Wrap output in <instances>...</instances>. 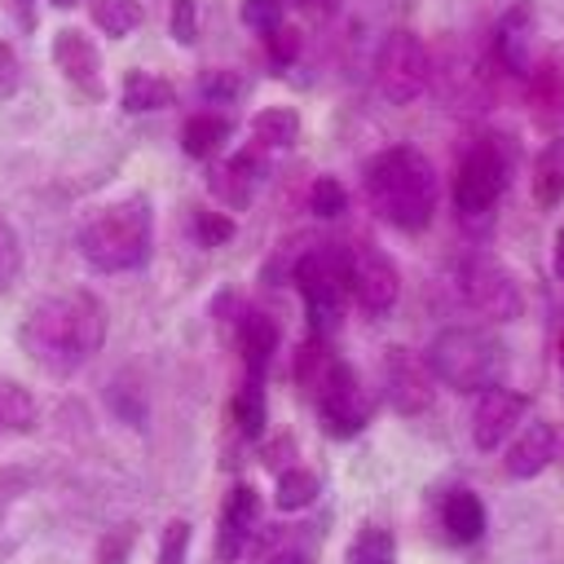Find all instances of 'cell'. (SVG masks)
I'll return each instance as SVG.
<instances>
[{"instance_id": "cell-18", "label": "cell", "mask_w": 564, "mask_h": 564, "mask_svg": "<svg viewBox=\"0 0 564 564\" xmlns=\"http://www.w3.org/2000/svg\"><path fill=\"white\" fill-rule=\"evenodd\" d=\"M256 516H260L256 489H251V485H238V489L225 498V511H220V555H238V546L247 542Z\"/></svg>"}, {"instance_id": "cell-7", "label": "cell", "mask_w": 564, "mask_h": 564, "mask_svg": "<svg viewBox=\"0 0 564 564\" xmlns=\"http://www.w3.org/2000/svg\"><path fill=\"white\" fill-rule=\"evenodd\" d=\"M427 84V48L414 31H388L375 53V88L392 106H410Z\"/></svg>"}, {"instance_id": "cell-22", "label": "cell", "mask_w": 564, "mask_h": 564, "mask_svg": "<svg viewBox=\"0 0 564 564\" xmlns=\"http://www.w3.org/2000/svg\"><path fill=\"white\" fill-rule=\"evenodd\" d=\"M251 137L264 150H291L300 141V115L291 106H264L251 115Z\"/></svg>"}, {"instance_id": "cell-2", "label": "cell", "mask_w": 564, "mask_h": 564, "mask_svg": "<svg viewBox=\"0 0 564 564\" xmlns=\"http://www.w3.org/2000/svg\"><path fill=\"white\" fill-rule=\"evenodd\" d=\"M366 198L375 216L401 234L427 229L436 212V167L423 150L414 145H392L379 150L366 163Z\"/></svg>"}, {"instance_id": "cell-14", "label": "cell", "mask_w": 564, "mask_h": 564, "mask_svg": "<svg viewBox=\"0 0 564 564\" xmlns=\"http://www.w3.org/2000/svg\"><path fill=\"white\" fill-rule=\"evenodd\" d=\"M533 4L529 0H516L498 26H494V57L502 70L511 75H529V53H533Z\"/></svg>"}, {"instance_id": "cell-25", "label": "cell", "mask_w": 564, "mask_h": 564, "mask_svg": "<svg viewBox=\"0 0 564 564\" xmlns=\"http://www.w3.org/2000/svg\"><path fill=\"white\" fill-rule=\"evenodd\" d=\"M533 189H538V203H560L564 198V145H546L533 163Z\"/></svg>"}, {"instance_id": "cell-29", "label": "cell", "mask_w": 564, "mask_h": 564, "mask_svg": "<svg viewBox=\"0 0 564 564\" xmlns=\"http://www.w3.org/2000/svg\"><path fill=\"white\" fill-rule=\"evenodd\" d=\"M308 207H313V216L335 220L339 212H348V189H344L335 176H317V181L308 185Z\"/></svg>"}, {"instance_id": "cell-37", "label": "cell", "mask_w": 564, "mask_h": 564, "mask_svg": "<svg viewBox=\"0 0 564 564\" xmlns=\"http://www.w3.org/2000/svg\"><path fill=\"white\" fill-rule=\"evenodd\" d=\"M18 84H22L18 53H13L9 44H0V101H4V97H13V93H18Z\"/></svg>"}, {"instance_id": "cell-28", "label": "cell", "mask_w": 564, "mask_h": 564, "mask_svg": "<svg viewBox=\"0 0 564 564\" xmlns=\"http://www.w3.org/2000/svg\"><path fill=\"white\" fill-rule=\"evenodd\" d=\"M348 564H392V533L379 524H366L348 546Z\"/></svg>"}, {"instance_id": "cell-10", "label": "cell", "mask_w": 564, "mask_h": 564, "mask_svg": "<svg viewBox=\"0 0 564 564\" xmlns=\"http://www.w3.org/2000/svg\"><path fill=\"white\" fill-rule=\"evenodd\" d=\"M313 397H317L322 423L335 436H352V432H361L370 423L375 401H370V392L361 388V375L348 361H330L326 375H322V383L313 388Z\"/></svg>"}, {"instance_id": "cell-27", "label": "cell", "mask_w": 564, "mask_h": 564, "mask_svg": "<svg viewBox=\"0 0 564 564\" xmlns=\"http://www.w3.org/2000/svg\"><path fill=\"white\" fill-rule=\"evenodd\" d=\"M313 498H317V476H313V471L291 467V471H282V476H278L273 502H278L282 511H300V507H308Z\"/></svg>"}, {"instance_id": "cell-9", "label": "cell", "mask_w": 564, "mask_h": 564, "mask_svg": "<svg viewBox=\"0 0 564 564\" xmlns=\"http://www.w3.org/2000/svg\"><path fill=\"white\" fill-rule=\"evenodd\" d=\"M458 291L489 322H516L520 317V286H516L511 269L494 256H467L458 264Z\"/></svg>"}, {"instance_id": "cell-3", "label": "cell", "mask_w": 564, "mask_h": 564, "mask_svg": "<svg viewBox=\"0 0 564 564\" xmlns=\"http://www.w3.org/2000/svg\"><path fill=\"white\" fill-rule=\"evenodd\" d=\"M154 242V212L145 194H123L115 203H101L84 216L75 247L97 273H128L150 260Z\"/></svg>"}, {"instance_id": "cell-16", "label": "cell", "mask_w": 564, "mask_h": 564, "mask_svg": "<svg viewBox=\"0 0 564 564\" xmlns=\"http://www.w3.org/2000/svg\"><path fill=\"white\" fill-rule=\"evenodd\" d=\"M555 458V427L546 423V419H533L516 441H511V449H507V476L511 480H529V476H538L546 463Z\"/></svg>"}, {"instance_id": "cell-17", "label": "cell", "mask_w": 564, "mask_h": 564, "mask_svg": "<svg viewBox=\"0 0 564 564\" xmlns=\"http://www.w3.org/2000/svg\"><path fill=\"white\" fill-rule=\"evenodd\" d=\"M238 348H242V361H247V379H260L269 370L273 352H278V326L264 313L247 308L242 322H238Z\"/></svg>"}, {"instance_id": "cell-31", "label": "cell", "mask_w": 564, "mask_h": 564, "mask_svg": "<svg viewBox=\"0 0 564 564\" xmlns=\"http://www.w3.org/2000/svg\"><path fill=\"white\" fill-rule=\"evenodd\" d=\"M167 26H172V40L189 48V44L198 40V4H194V0H172Z\"/></svg>"}, {"instance_id": "cell-12", "label": "cell", "mask_w": 564, "mask_h": 564, "mask_svg": "<svg viewBox=\"0 0 564 564\" xmlns=\"http://www.w3.org/2000/svg\"><path fill=\"white\" fill-rule=\"evenodd\" d=\"M48 57H53V66H57L79 93H88V97H101V93H106V84H101V53H97V44H93L79 26L53 31Z\"/></svg>"}, {"instance_id": "cell-34", "label": "cell", "mask_w": 564, "mask_h": 564, "mask_svg": "<svg viewBox=\"0 0 564 564\" xmlns=\"http://www.w3.org/2000/svg\"><path fill=\"white\" fill-rule=\"evenodd\" d=\"M194 234H198L203 247H220V242L234 238V220L220 216V212H198V216H194Z\"/></svg>"}, {"instance_id": "cell-41", "label": "cell", "mask_w": 564, "mask_h": 564, "mask_svg": "<svg viewBox=\"0 0 564 564\" xmlns=\"http://www.w3.org/2000/svg\"><path fill=\"white\" fill-rule=\"evenodd\" d=\"M282 4H295V9H308V4H330V0H282Z\"/></svg>"}, {"instance_id": "cell-36", "label": "cell", "mask_w": 564, "mask_h": 564, "mask_svg": "<svg viewBox=\"0 0 564 564\" xmlns=\"http://www.w3.org/2000/svg\"><path fill=\"white\" fill-rule=\"evenodd\" d=\"M185 546H189V524L172 520L163 529V542H159V564H185Z\"/></svg>"}, {"instance_id": "cell-15", "label": "cell", "mask_w": 564, "mask_h": 564, "mask_svg": "<svg viewBox=\"0 0 564 564\" xmlns=\"http://www.w3.org/2000/svg\"><path fill=\"white\" fill-rule=\"evenodd\" d=\"M260 172H264L260 154L242 150V154H229L225 163H216V167L207 172V189H212L225 207H247V203H251V189H256V181H260Z\"/></svg>"}, {"instance_id": "cell-21", "label": "cell", "mask_w": 564, "mask_h": 564, "mask_svg": "<svg viewBox=\"0 0 564 564\" xmlns=\"http://www.w3.org/2000/svg\"><path fill=\"white\" fill-rule=\"evenodd\" d=\"M229 119L225 115H212V110H198V115H189L185 119V128H181V150L189 154V159H212L225 141H229Z\"/></svg>"}, {"instance_id": "cell-42", "label": "cell", "mask_w": 564, "mask_h": 564, "mask_svg": "<svg viewBox=\"0 0 564 564\" xmlns=\"http://www.w3.org/2000/svg\"><path fill=\"white\" fill-rule=\"evenodd\" d=\"M48 4H53V9H75L79 0H48Z\"/></svg>"}, {"instance_id": "cell-5", "label": "cell", "mask_w": 564, "mask_h": 564, "mask_svg": "<svg viewBox=\"0 0 564 564\" xmlns=\"http://www.w3.org/2000/svg\"><path fill=\"white\" fill-rule=\"evenodd\" d=\"M507 172H511V163L498 141H476L463 154V163L454 172V216L463 229L485 234L494 225V207L507 189Z\"/></svg>"}, {"instance_id": "cell-8", "label": "cell", "mask_w": 564, "mask_h": 564, "mask_svg": "<svg viewBox=\"0 0 564 564\" xmlns=\"http://www.w3.org/2000/svg\"><path fill=\"white\" fill-rule=\"evenodd\" d=\"M339 260H344L348 295H352L366 313H375V317L392 313V304H397V295H401V273H397L392 256L379 251L375 242H348V247H339Z\"/></svg>"}, {"instance_id": "cell-32", "label": "cell", "mask_w": 564, "mask_h": 564, "mask_svg": "<svg viewBox=\"0 0 564 564\" xmlns=\"http://www.w3.org/2000/svg\"><path fill=\"white\" fill-rule=\"evenodd\" d=\"M198 93H203L207 101H234V97L242 93V79H238L234 70H203V75H198Z\"/></svg>"}, {"instance_id": "cell-39", "label": "cell", "mask_w": 564, "mask_h": 564, "mask_svg": "<svg viewBox=\"0 0 564 564\" xmlns=\"http://www.w3.org/2000/svg\"><path fill=\"white\" fill-rule=\"evenodd\" d=\"M555 273L564 282V229H555Z\"/></svg>"}, {"instance_id": "cell-4", "label": "cell", "mask_w": 564, "mask_h": 564, "mask_svg": "<svg viewBox=\"0 0 564 564\" xmlns=\"http://www.w3.org/2000/svg\"><path fill=\"white\" fill-rule=\"evenodd\" d=\"M427 370L454 392H489L507 379V344L476 326H445L427 348Z\"/></svg>"}, {"instance_id": "cell-24", "label": "cell", "mask_w": 564, "mask_h": 564, "mask_svg": "<svg viewBox=\"0 0 564 564\" xmlns=\"http://www.w3.org/2000/svg\"><path fill=\"white\" fill-rule=\"evenodd\" d=\"M35 427V397L13 383L0 379V432H31Z\"/></svg>"}, {"instance_id": "cell-13", "label": "cell", "mask_w": 564, "mask_h": 564, "mask_svg": "<svg viewBox=\"0 0 564 564\" xmlns=\"http://www.w3.org/2000/svg\"><path fill=\"white\" fill-rule=\"evenodd\" d=\"M520 414H524V397L520 392H511V388L480 392V405L471 414V441H476V449H485V454L498 449L511 436V427L520 423Z\"/></svg>"}, {"instance_id": "cell-11", "label": "cell", "mask_w": 564, "mask_h": 564, "mask_svg": "<svg viewBox=\"0 0 564 564\" xmlns=\"http://www.w3.org/2000/svg\"><path fill=\"white\" fill-rule=\"evenodd\" d=\"M383 392H388V405L401 410V414H423L432 405V370L419 352L410 348H388L383 357Z\"/></svg>"}, {"instance_id": "cell-33", "label": "cell", "mask_w": 564, "mask_h": 564, "mask_svg": "<svg viewBox=\"0 0 564 564\" xmlns=\"http://www.w3.org/2000/svg\"><path fill=\"white\" fill-rule=\"evenodd\" d=\"M18 269H22V247H18V234H13V225L0 216V291L18 278Z\"/></svg>"}, {"instance_id": "cell-23", "label": "cell", "mask_w": 564, "mask_h": 564, "mask_svg": "<svg viewBox=\"0 0 564 564\" xmlns=\"http://www.w3.org/2000/svg\"><path fill=\"white\" fill-rule=\"evenodd\" d=\"M88 18H93L97 31L123 40V35H132L141 26L145 9H141V0H88Z\"/></svg>"}, {"instance_id": "cell-20", "label": "cell", "mask_w": 564, "mask_h": 564, "mask_svg": "<svg viewBox=\"0 0 564 564\" xmlns=\"http://www.w3.org/2000/svg\"><path fill=\"white\" fill-rule=\"evenodd\" d=\"M441 524H445L449 542H458V546L476 542L485 533V507H480V498L471 489H449V498L441 507Z\"/></svg>"}, {"instance_id": "cell-1", "label": "cell", "mask_w": 564, "mask_h": 564, "mask_svg": "<svg viewBox=\"0 0 564 564\" xmlns=\"http://www.w3.org/2000/svg\"><path fill=\"white\" fill-rule=\"evenodd\" d=\"M22 352L48 375H75L106 344V304L93 291H57L26 308L18 326Z\"/></svg>"}, {"instance_id": "cell-40", "label": "cell", "mask_w": 564, "mask_h": 564, "mask_svg": "<svg viewBox=\"0 0 564 564\" xmlns=\"http://www.w3.org/2000/svg\"><path fill=\"white\" fill-rule=\"evenodd\" d=\"M269 564H308L300 551H278V555H269Z\"/></svg>"}, {"instance_id": "cell-19", "label": "cell", "mask_w": 564, "mask_h": 564, "mask_svg": "<svg viewBox=\"0 0 564 564\" xmlns=\"http://www.w3.org/2000/svg\"><path fill=\"white\" fill-rule=\"evenodd\" d=\"M119 101H123V110H132V115L167 110V106L176 101V88H172L163 75H154V70H128L123 84H119Z\"/></svg>"}, {"instance_id": "cell-38", "label": "cell", "mask_w": 564, "mask_h": 564, "mask_svg": "<svg viewBox=\"0 0 564 564\" xmlns=\"http://www.w3.org/2000/svg\"><path fill=\"white\" fill-rule=\"evenodd\" d=\"M9 9H13V18H18L26 31L35 26V0H9Z\"/></svg>"}, {"instance_id": "cell-43", "label": "cell", "mask_w": 564, "mask_h": 564, "mask_svg": "<svg viewBox=\"0 0 564 564\" xmlns=\"http://www.w3.org/2000/svg\"><path fill=\"white\" fill-rule=\"evenodd\" d=\"M560 366H564V335H560Z\"/></svg>"}, {"instance_id": "cell-35", "label": "cell", "mask_w": 564, "mask_h": 564, "mask_svg": "<svg viewBox=\"0 0 564 564\" xmlns=\"http://www.w3.org/2000/svg\"><path fill=\"white\" fill-rule=\"evenodd\" d=\"M264 44H269L273 66H291V62L300 57V31H295V26H273V31L264 35Z\"/></svg>"}, {"instance_id": "cell-30", "label": "cell", "mask_w": 564, "mask_h": 564, "mask_svg": "<svg viewBox=\"0 0 564 564\" xmlns=\"http://www.w3.org/2000/svg\"><path fill=\"white\" fill-rule=\"evenodd\" d=\"M238 18H242V26L269 35L273 26H282V0H242Z\"/></svg>"}, {"instance_id": "cell-26", "label": "cell", "mask_w": 564, "mask_h": 564, "mask_svg": "<svg viewBox=\"0 0 564 564\" xmlns=\"http://www.w3.org/2000/svg\"><path fill=\"white\" fill-rule=\"evenodd\" d=\"M234 423L242 436H260L264 432V388L260 379H247L234 397Z\"/></svg>"}, {"instance_id": "cell-6", "label": "cell", "mask_w": 564, "mask_h": 564, "mask_svg": "<svg viewBox=\"0 0 564 564\" xmlns=\"http://www.w3.org/2000/svg\"><path fill=\"white\" fill-rule=\"evenodd\" d=\"M295 286L304 295V313L313 335H330L344 322V304H348V282H344V260L335 247H317L308 256H300L295 264Z\"/></svg>"}]
</instances>
